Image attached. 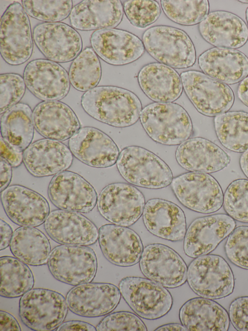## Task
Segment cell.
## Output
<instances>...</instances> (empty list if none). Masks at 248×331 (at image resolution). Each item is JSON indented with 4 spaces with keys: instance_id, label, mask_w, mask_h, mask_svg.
<instances>
[{
    "instance_id": "cell-1",
    "label": "cell",
    "mask_w": 248,
    "mask_h": 331,
    "mask_svg": "<svg viewBox=\"0 0 248 331\" xmlns=\"http://www.w3.org/2000/svg\"><path fill=\"white\" fill-rule=\"evenodd\" d=\"M81 106L90 116L116 127H126L139 119L142 106L132 92L114 86H100L82 96Z\"/></svg>"
},
{
    "instance_id": "cell-2",
    "label": "cell",
    "mask_w": 248,
    "mask_h": 331,
    "mask_svg": "<svg viewBox=\"0 0 248 331\" xmlns=\"http://www.w3.org/2000/svg\"><path fill=\"white\" fill-rule=\"evenodd\" d=\"M140 120L154 141L165 145H179L192 132V123L186 110L172 102H154L141 111Z\"/></svg>"
},
{
    "instance_id": "cell-3",
    "label": "cell",
    "mask_w": 248,
    "mask_h": 331,
    "mask_svg": "<svg viewBox=\"0 0 248 331\" xmlns=\"http://www.w3.org/2000/svg\"><path fill=\"white\" fill-rule=\"evenodd\" d=\"M118 171L129 183L149 189H160L170 184L172 173L156 154L139 146L124 148L117 161Z\"/></svg>"
},
{
    "instance_id": "cell-4",
    "label": "cell",
    "mask_w": 248,
    "mask_h": 331,
    "mask_svg": "<svg viewBox=\"0 0 248 331\" xmlns=\"http://www.w3.org/2000/svg\"><path fill=\"white\" fill-rule=\"evenodd\" d=\"M142 42L151 56L172 68H188L196 62L194 44L181 29L164 25L152 27L143 33Z\"/></svg>"
},
{
    "instance_id": "cell-5",
    "label": "cell",
    "mask_w": 248,
    "mask_h": 331,
    "mask_svg": "<svg viewBox=\"0 0 248 331\" xmlns=\"http://www.w3.org/2000/svg\"><path fill=\"white\" fill-rule=\"evenodd\" d=\"M187 281L197 295L211 299L229 296L234 286L229 265L223 257L215 254H206L193 260L187 268Z\"/></svg>"
},
{
    "instance_id": "cell-6",
    "label": "cell",
    "mask_w": 248,
    "mask_h": 331,
    "mask_svg": "<svg viewBox=\"0 0 248 331\" xmlns=\"http://www.w3.org/2000/svg\"><path fill=\"white\" fill-rule=\"evenodd\" d=\"M68 311L66 299L58 292L45 288L31 289L19 302L23 323L33 331H50L65 319Z\"/></svg>"
},
{
    "instance_id": "cell-7",
    "label": "cell",
    "mask_w": 248,
    "mask_h": 331,
    "mask_svg": "<svg viewBox=\"0 0 248 331\" xmlns=\"http://www.w3.org/2000/svg\"><path fill=\"white\" fill-rule=\"evenodd\" d=\"M184 90L197 111L207 116H216L228 111L234 96L227 84L197 70L181 74Z\"/></svg>"
},
{
    "instance_id": "cell-8",
    "label": "cell",
    "mask_w": 248,
    "mask_h": 331,
    "mask_svg": "<svg viewBox=\"0 0 248 331\" xmlns=\"http://www.w3.org/2000/svg\"><path fill=\"white\" fill-rule=\"evenodd\" d=\"M33 41L29 17L22 5L16 2L6 9L0 22V51L4 61L17 66L29 59Z\"/></svg>"
},
{
    "instance_id": "cell-9",
    "label": "cell",
    "mask_w": 248,
    "mask_h": 331,
    "mask_svg": "<svg viewBox=\"0 0 248 331\" xmlns=\"http://www.w3.org/2000/svg\"><path fill=\"white\" fill-rule=\"evenodd\" d=\"M47 265L57 280L76 286L93 280L97 272V259L91 248L61 245L51 251Z\"/></svg>"
},
{
    "instance_id": "cell-10",
    "label": "cell",
    "mask_w": 248,
    "mask_h": 331,
    "mask_svg": "<svg viewBox=\"0 0 248 331\" xmlns=\"http://www.w3.org/2000/svg\"><path fill=\"white\" fill-rule=\"evenodd\" d=\"M119 288L129 307L144 319L164 316L173 304L172 296L166 287L149 279L126 277L120 281Z\"/></svg>"
},
{
    "instance_id": "cell-11",
    "label": "cell",
    "mask_w": 248,
    "mask_h": 331,
    "mask_svg": "<svg viewBox=\"0 0 248 331\" xmlns=\"http://www.w3.org/2000/svg\"><path fill=\"white\" fill-rule=\"evenodd\" d=\"M170 184L179 201L192 211L212 213L223 204L222 189L217 181L207 173H186L173 178Z\"/></svg>"
},
{
    "instance_id": "cell-12",
    "label": "cell",
    "mask_w": 248,
    "mask_h": 331,
    "mask_svg": "<svg viewBox=\"0 0 248 331\" xmlns=\"http://www.w3.org/2000/svg\"><path fill=\"white\" fill-rule=\"evenodd\" d=\"M145 203L143 195L136 187L116 182L102 189L97 199V208L101 215L108 221L128 227L140 218Z\"/></svg>"
},
{
    "instance_id": "cell-13",
    "label": "cell",
    "mask_w": 248,
    "mask_h": 331,
    "mask_svg": "<svg viewBox=\"0 0 248 331\" xmlns=\"http://www.w3.org/2000/svg\"><path fill=\"white\" fill-rule=\"evenodd\" d=\"M140 267L147 278L165 287H178L187 280V267L183 258L162 244H152L144 248Z\"/></svg>"
},
{
    "instance_id": "cell-14",
    "label": "cell",
    "mask_w": 248,
    "mask_h": 331,
    "mask_svg": "<svg viewBox=\"0 0 248 331\" xmlns=\"http://www.w3.org/2000/svg\"><path fill=\"white\" fill-rule=\"evenodd\" d=\"M48 195L57 208L78 213L91 212L97 201L93 186L82 176L70 171L61 172L53 177Z\"/></svg>"
},
{
    "instance_id": "cell-15",
    "label": "cell",
    "mask_w": 248,
    "mask_h": 331,
    "mask_svg": "<svg viewBox=\"0 0 248 331\" xmlns=\"http://www.w3.org/2000/svg\"><path fill=\"white\" fill-rule=\"evenodd\" d=\"M34 41L49 60L59 63L74 60L82 48L81 37L71 26L62 22H45L33 31Z\"/></svg>"
},
{
    "instance_id": "cell-16",
    "label": "cell",
    "mask_w": 248,
    "mask_h": 331,
    "mask_svg": "<svg viewBox=\"0 0 248 331\" xmlns=\"http://www.w3.org/2000/svg\"><path fill=\"white\" fill-rule=\"evenodd\" d=\"M121 293L116 285L104 282H88L76 285L66 296L69 309L86 317L103 316L111 312L118 305Z\"/></svg>"
},
{
    "instance_id": "cell-17",
    "label": "cell",
    "mask_w": 248,
    "mask_h": 331,
    "mask_svg": "<svg viewBox=\"0 0 248 331\" xmlns=\"http://www.w3.org/2000/svg\"><path fill=\"white\" fill-rule=\"evenodd\" d=\"M234 220L228 215L216 214L195 219L186 232L185 254L192 258L206 255L234 230Z\"/></svg>"
},
{
    "instance_id": "cell-18",
    "label": "cell",
    "mask_w": 248,
    "mask_h": 331,
    "mask_svg": "<svg viewBox=\"0 0 248 331\" xmlns=\"http://www.w3.org/2000/svg\"><path fill=\"white\" fill-rule=\"evenodd\" d=\"M26 87L36 97L44 101L59 100L70 88L69 75L58 63L38 59L29 62L23 74Z\"/></svg>"
},
{
    "instance_id": "cell-19",
    "label": "cell",
    "mask_w": 248,
    "mask_h": 331,
    "mask_svg": "<svg viewBox=\"0 0 248 331\" xmlns=\"http://www.w3.org/2000/svg\"><path fill=\"white\" fill-rule=\"evenodd\" d=\"M1 201L9 219L21 226H38L50 213L49 204L42 195L20 185L7 187L1 192Z\"/></svg>"
},
{
    "instance_id": "cell-20",
    "label": "cell",
    "mask_w": 248,
    "mask_h": 331,
    "mask_svg": "<svg viewBox=\"0 0 248 331\" xmlns=\"http://www.w3.org/2000/svg\"><path fill=\"white\" fill-rule=\"evenodd\" d=\"M68 146L76 158L92 167L111 166L119 156V149L114 141L94 127L80 128L69 139Z\"/></svg>"
},
{
    "instance_id": "cell-21",
    "label": "cell",
    "mask_w": 248,
    "mask_h": 331,
    "mask_svg": "<svg viewBox=\"0 0 248 331\" xmlns=\"http://www.w3.org/2000/svg\"><path fill=\"white\" fill-rule=\"evenodd\" d=\"M91 43L100 58L114 66L132 63L140 58L145 50L143 42L137 36L114 28L96 30L91 36Z\"/></svg>"
},
{
    "instance_id": "cell-22",
    "label": "cell",
    "mask_w": 248,
    "mask_h": 331,
    "mask_svg": "<svg viewBox=\"0 0 248 331\" xmlns=\"http://www.w3.org/2000/svg\"><path fill=\"white\" fill-rule=\"evenodd\" d=\"M47 234L62 245L89 246L98 239L95 225L81 214L63 210L51 212L44 224Z\"/></svg>"
},
{
    "instance_id": "cell-23",
    "label": "cell",
    "mask_w": 248,
    "mask_h": 331,
    "mask_svg": "<svg viewBox=\"0 0 248 331\" xmlns=\"http://www.w3.org/2000/svg\"><path fill=\"white\" fill-rule=\"evenodd\" d=\"M98 241L105 257L112 264L130 266L140 260L143 245L139 235L127 227L114 224L102 226Z\"/></svg>"
},
{
    "instance_id": "cell-24",
    "label": "cell",
    "mask_w": 248,
    "mask_h": 331,
    "mask_svg": "<svg viewBox=\"0 0 248 331\" xmlns=\"http://www.w3.org/2000/svg\"><path fill=\"white\" fill-rule=\"evenodd\" d=\"M73 155L63 143L42 139L31 144L23 152V162L33 176L43 177L57 174L70 167Z\"/></svg>"
},
{
    "instance_id": "cell-25",
    "label": "cell",
    "mask_w": 248,
    "mask_h": 331,
    "mask_svg": "<svg viewBox=\"0 0 248 331\" xmlns=\"http://www.w3.org/2000/svg\"><path fill=\"white\" fill-rule=\"evenodd\" d=\"M199 32L208 43L216 48L236 49L248 40V27L244 21L231 12H212L199 24Z\"/></svg>"
},
{
    "instance_id": "cell-26",
    "label": "cell",
    "mask_w": 248,
    "mask_h": 331,
    "mask_svg": "<svg viewBox=\"0 0 248 331\" xmlns=\"http://www.w3.org/2000/svg\"><path fill=\"white\" fill-rule=\"evenodd\" d=\"M32 118L38 132L46 138L59 141L70 138L80 127L73 110L58 100L44 101L37 104Z\"/></svg>"
},
{
    "instance_id": "cell-27",
    "label": "cell",
    "mask_w": 248,
    "mask_h": 331,
    "mask_svg": "<svg viewBox=\"0 0 248 331\" xmlns=\"http://www.w3.org/2000/svg\"><path fill=\"white\" fill-rule=\"evenodd\" d=\"M176 160L183 168L192 172L209 173L220 171L230 163V156L218 146L202 137L183 142L178 147Z\"/></svg>"
},
{
    "instance_id": "cell-28",
    "label": "cell",
    "mask_w": 248,
    "mask_h": 331,
    "mask_svg": "<svg viewBox=\"0 0 248 331\" xmlns=\"http://www.w3.org/2000/svg\"><path fill=\"white\" fill-rule=\"evenodd\" d=\"M143 220L153 234L171 241L182 240L186 230L185 214L175 203L160 199H149L146 203Z\"/></svg>"
},
{
    "instance_id": "cell-29",
    "label": "cell",
    "mask_w": 248,
    "mask_h": 331,
    "mask_svg": "<svg viewBox=\"0 0 248 331\" xmlns=\"http://www.w3.org/2000/svg\"><path fill=\"white\" fill-rule=\"evenodd\" d=\"M198 64L203 73L226 84H235L248 76V57L236 49H209L200 55Z\"/></svg>"
},
{
    "instance_id": "cell-30",
    "label": "cell",
    "mask_w": 248,
    "mask_h": 331,
    "mask_svg": "<svg viewBox=\"0 0 248 331\" xmlns=\"http://www.w3.org/2000/svg\"><path fill=\"white\" fill-rule=\"evenodd\" d=\"M123 7L120 0H83L72 8L71 25L81 31L111 29L122 20Z\"/></svg>"
},
{
    "instance_id": "cell-31",
    "label": "cell",
    "mask_w": 248,
    "mask_h": 331,
    "mask_svg": "<svg viewBox=\"0 0 248 331\" xmlns=\"http://www.w3.org/2000/svg\"><path fill=\"white\" fill-rule=\"evenodd\" d=\"M139 85L144 94L156 102H171L181 96V77L172 67L158 63L143 66L139 72Z\"/></svg>"
},
{
    "instance_id": "cell-32",
    "label": "cell",
    "mask_w": 248,
    "mask_h": 331,
    "mask_svg": "<svg viewBox=\"0 0 248 331\" xmlns=\"http://www.w3.org/2000/svg\"><path fill=\"white\" fill-rule=\"evenodd\" d=\"M179 318L190 331H227L230 325L226 310L216 301L202 297L186 301L180 309Z\"/></svg>"
},
{
    "instance_id": "cell-33",
    "label": "cell",
    "mask_w": 248,
    "mask_h": 331,
    "mask_svg": "<svg viewBox=\"0 0 248 331\" xmlns=\"http://www.w3.org/2000/svg\"><path fill=\"white\" fill-rule=\"evenodd\" d=\"M32 113L28 104L18 103L1 116V137L16 151H24L32 141L34 129Z\"/></svg>"
},
{
    "instance_id": "cell-34",
    "label": "cell",
    "mask_w": 248,
    "mask_h": 331,
    "mask_svg": "<svg viewBox=\"0 0 248 331\" xmlns=\"http://www.w3.org/2000/svg\"><path fill=\"white\" fill-rule=\"evenodd\" d=\"M10 248L15 257L32 266L47 263L51 251L46 235L37 228L28 226H21L15 231Z\"/></svg>"
},
{
    "instance_id": "cell-35",
    "label": "cell",
    "mask_w": 248,
    "mask_h": 331,
    "mask_svg": "<svg viewBox=\"0 0 248 331\" xmlns=\"http://www.w3.org/2000/svg\"><path fill=\"white\" fill-rule=\"evenodd\" d=\"M214 122L217 138L224 147L239 153L248 149V113L227 112L216 116Z\"/></svg>"
},
{
    "instance_id": "cell-36",
    "label": "cell",
    "mask_w": 248,
    "mask_h": 331,
    "mask_svg": "<svg viewBox=\"0 0 248 331\" xmlns=\"http://www.w3.org/2000/svg\"><path fill=\"white\" fill-rule=\"evenodd\" d=\"M0 295L6 298L23 296L33 287L34 279L27 264L16 257L0 258Z\"/></svg>"
},
{
    "instance_id": "cell-37",
    "label": "cell",
    "mask_w": 248,
    "mask_h": 331,
    "mask_svg": "<svg viewBox=\"0 0 248 331\" xmlns=\"http://www.w3.org/2000/svg\"><path fill=\"white\" fill-rule=\"evenodd\" d=\"M68 75L71 84L79 91L96 87L101 79V66L93 48L87 47L80 52L72 62Z\"/></svg>"
},
{
    "instance_id": "cell-38",
    "label": "cell",
    "mask_w": 248,
    "mask_h": 331,
    "mask_svg": "<svg viewBox=\"0 0 248 331\" xmlns=\"http://www.w3.org/2000/svg\"><path fill=\"white\" fill-rule=\"evenodd\" d=\"M166 16L179 24L191 26L200 23L209 14V3L202 0H161Z\"/></svg>"
},
{
    "instance_id": "cell-39",
    "label": "cell",
    "mask_w": 248,
    "mask_h": 331,
    "mask_svg": "<svg viewBox=\"0 0 248 331\" xmlns=\"http://www.w3.org/2000/svg\"><path fill=\"white\" fill-rule=\"evenodd\" d=\"M25 12L31 17L45 22H59L70 15L72 1L22 0Z\"/></svg>"
},
{
    "instance_id": "cell-40",
    "label": "cell",
    "mask_w": 248,
    "mask_h": 331,
    "mask_svg": "<svg viewBox=\"0 0 248 331\" xmlns=\"http://www.w3.org/2000/svg\"><path fill=\"white\" fill-rule=\"evenodd\" d=\"M223 205L225 212L233 219L248 223V180L237 179L229 184Z\"/></svg>"
},
{
    "instance_id": "cell-41",
    "label": "cell",
    "mask_w": 248,
    "mask_h": 331,
    "mask_svg": "<svg viewBox=\"0 0 248 331\" xmlns=\"http://www.w3.org/2000/svg\"><path fill=\"white\" fill-rule=\"evenodd\" d=\"M124 10L130 23L140 28L154 23L161 13L158 2L151 0H127L124 2Z\"/></svg>"
},
{
    "instance_id": "cell-42",
    "label": "cell",
    "mask_w": 248,
    "mask_h": 331,
    "mask_svg": "<svg viewBox=\"0 0 248 331\" xmlns=\"http://www.w3.org/2000/svg\"><path fill=\"white\" fill-rule=\"evenodd\" d=\"M26 86L24 79L19 74L16 73L0 74V114L18 103L24 95Z\"/></svg>"
},
{
    "instance_id": "cell-43",
    "label": "cell",
    "mask_w": 248,
    "mask_h": 331,
    "mask_svg": "<svg viewBox=\"0 0 248 331\" xmlns=\"http://www.w3.org/2000/svg\"><path fill=\"white\" fill-rule=\"evenodd\" d=\"M225 250L232 263L248 269V226H239L234 229L227 239Z\"/></svg>"
},
{
    "instance_id": "cell-44",
    "label": "cell",
    "mask_w": 248,
    "mask_h": 331,
    "mask_svg": "<svg viewBox=\"0 0 248 331\" xmlns=\"http://www.w3.org/2000/svg\"><path fill=\"white\" fill-rule=\"evenodd\" d=\"M98 331H146L143 322L135 314L127 311L111 313L103 318L96 327Z\"/></svg>"
},
{
    "instance_id": "cell-45",
    "label": "cell",
    "mask_w": 248,
    "mask_h": 331,
    "mask_svg": "<svg viewBox=\"0 0 248 331\" xmlns=\"http://www.w3.org/2000/svg\"><path fill=\"white\" fill-rule=\"evenodd\" d=\"M229 316L233 327L239 331H248V297H239L231 303Z\"/></svg>"
},
{
    "instance_id": "cell-46",
    "label": "cell",
    "mask_w": 248,
    "mask_h": 331,
    "mask_svg": "<svg viewBox=\"0 0 248 331\" xmlns=\"http://www.w3.org/2000/svg\"><path fill=\"white\" fill-rule=\"evenodd\" d=\"M0 157L7 161L12 167L19 166L23 161V152H17L10 148L0 137Z\"/></svg>"
},
{
    "instance_id": "cell-47",
    "label": "cell",
    "mask_w": 248,
    "mask_h": 331,
    "mask_svg": "<svg viewBox=\"0 0 248 331\" xmlns=\"http://www.w3.org/2000/svg\"><path fill=\"white\" fill-rule=\"evenodd\" d=\"M57 331H96L97 330L95 327L89 323L80 320H70L62 322L58 327Z\"/></svg>"
},
{
    "instance_id": "cell-48",
    "label": "cell",
    "mask_w": 248,
    "mask_h": 331,
    "mask_svg": "<svg viewBox=\"0 0 248 331\" xmlns=\"http://www.w3.org/2000/svg\"><path fill=\"white\" fill-rule=\"evenodd\" d=\"M0 330L1 331H20L21 328L16 318L10 313L0 311Z\"/></svg>"
},
{
    "instance_id": "cell-49",
    "label": "cell",
    "mask_w": 248,
    "mask_h": 331,
    "mask_svg": "<svg viewBox=\"0 0 248 331\" xmlns=\"http://www.w3.org/2000/svg\"><path fill=\"white\" fill-rule=\"evenodd\" d=\"M12 176V166L4 159L0 157V193L8 187Z\"/></svg>"
},
{
    "instance_id": "cell-50",
    "label": "cell",
    "mask_w": 248,
    "mask_h": 331,
    "mask_svg": "<svg viewBox=\"0 0 248 331\" xmlns=\"http://www.w3.org/2000/svg\"><path fill=\"white\" fill-rule=\"evenodd\" d=\"M13 231L11 226L5 221L0 220V250L7 248L10 244L13 236Z\"/></svg>"
},
{
    "instance_id": "cell-51",
    "label": "cell",
    "mask_w": 248,
    "mask_h": 331,
    "mask_svg": "<svg viewBox=\"0 0 248 331\" xmlns=\"http://www.w3.org/2000/svg\"><path fill=\"white\" fill-rule=\"evenodd\" d=\"M237 94L239 99L248 107V76L240 82Z\"/></svg>"
},
{
    "instance_id": "cell-52",
    "label": "cell",
    "mask_w": 248,
    "mask_h": 331,
    "mask_svg": "<svg viewBox=\"0 0 248 331\" xmlns=\"http://www.w3.org/2000/svg\"><path fill=\"white\" fill-rule=\"evenodd\" d=\"M155 331H187L186 328L179 323H169L162 326H159L156 328Z\"/></svg>"
},
{
    "instance_id": "cell-53",
    "label": "cell",
    "mask_w": 248,
    "mask_h": 331,
    "mask_svg": "<svg viewBox=\"0 0 248 331\" xmlns=\"http://www.w3.org/2000/svg\"><path fill=\"white\" fill-rule=\"evenodd\" d=\"M240 166L245 175L248 178V149L243 153L240 158Z\"/></svg>"
},
{
    "instance_id": "cell-54",
    "label": "cell",
    "mask_w": 248,
    "mask_h": 331,
    "mask_svg": "<svg viewBox=\"0 0 248 331\" xmlns=\"http://www.w3.org/2000/svg\"><path fill=\"white\" fill-rule=\"evenodd\" d=\"M246 18L248 25V7L247 8L246 11Z\"/></svg>"
},
{
    "instance_id": "cell-55",
    "label": "cell",
    "mask_w": 248,
    "mask_h": 331,
    "mask_svg": "<svg viewBox=\"0 0 248 331\" xmlns=\"http://www.w3.org/2000/svg\"><path fill=\"white\" fill-rule=\"evenodd\" d=\"M239 1L241 2L242 3H248V0H239Z\"/></svg>"
}]
</instances>
